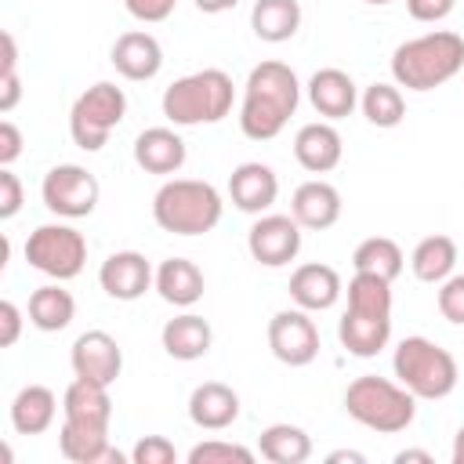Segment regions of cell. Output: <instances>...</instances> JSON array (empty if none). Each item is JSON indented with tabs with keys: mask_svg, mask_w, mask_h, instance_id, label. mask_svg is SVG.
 I'll list each match as a JSON object with an SVG mask.
<instances>
[{
	"mask_svg": "<svg viewBox=\"0 0 464 464\" xmlns=\"http://www.w3.org/2000/svg\"><path fill=\"white\" fill-rule=\"evenodd\" d=\"M301 102V80L286 62H261L250 69L239 102V130L250 141H272L283 134Z\"/></svg>",
	"mask_w": 464,
	"mask_h": 464,
	"instance_id": "obj_1",
	"label": "cell"
},
{
	"mask_svg": "<svg viewBox=\"0 0 464 464\" xmlns=\"http://www.w3.org/2000/svg\"><path fill=\"white\" fill-rule=\"evenodd\" d=\"M464 69V36L431 29L392 51V80L406 91H435Z\"/></svg>",
	"mask_w": 464,
	"mask_h": 464,
	"instance_id": "obj_2",
	"label": "cell"
},
{
	"mask_svg": "<svg viewBox=\"0 0 464 464\" xmlns=\"http://www.w3.org/2000/svg\"><path fill=\"white\" fill-rule=\"evenodd\" d=\"M221 214V192L199 178H170L152 196V218L170 236H207L210 228H218Z\"/></svg>",
	"mask_w": 464,
	"mask_h": 464,
	"instance_id": "obj_3",
	"label": "cell"
},
{
	"mask_svg": "<svg viewBox=\"0 0 464 464\" xmlns=\"http://www.w3.org/2000/svg\"><path fill=\"white\" fill-rule=\"evenodd\" d=\"M236 83L225 69H199L181 80H174L163 91V116L174 127H199V123H221L232 112Z\"/></svg>",
	"mask_w": 464,
	"mask_h": 464,
	"instance_id": "obj_4",
	"label": "cell"
},
{
	"mask_svg": "<svg viewBox=\"0 0 464 464\" xmlns=\"http://www.w3.org/2000/svg\"><path fill=\"white\" fill-rule=\"evenodd\" d=\"M344 413L377 435H395L413 424L417 395L410 388H402L399 381L362 373L344 388Z\"/></svg>",
	"mask_w": 464,
	"mask_h": 464,
	"instance_id": "obj_5",
	"label": "cell"
},
{
	"mask_svg": "<svg viewBox=\"0 0 464 464\" xmlns=\"http://www.w3.org/2000/svg\"><path fill=\"white\" fill-rule=\"evenodd\" d=\"M392 370H395V381L402 388H410L417 399H446L453 388H457V359L450 355V348H442L439 341L431 337H402L395 344V355H392Z\"/></svg>",
	"mask_w": 464,
	"mask_h": 464,
	"instance_id": "obj_6",
	"label": "cell"
},
{
	"mask_svg": "<svg viewBox=\"0 0 464 464\" xmlns=\"http://www.w3.org/2000/svg\"><path fill=\"white\" fill-rule=\"evenodd\" d=\"M127 116V94L123 87L109 83V80H98L94 87H87L72 109H69V134L76 141V149L83 152H98L109 134L123 123Z\"/></svg>",
	"mask_w": 464,
	"mask_h": 464,
	"instance_id": "obj_7",
	"label": "cell"
},
{
	"mask_svg": "<svg viewBox=\"0 0 464 464\" xmlns=\"http://www.w3.org/2000/svg\"><path fill=\"white\" fill-rule=\"evenodd\" d=\"M25 261L29 268L65 283L76 279L87 265V239L83 232H76L72 225L51 221V225H36L25 239Z\"/></svg>",
	"mask_w": 464,
	"mask_h": 464,
	"instance_id": "obj_8",
	"label": "cell"
},
{
	"mask_svg": "<svg viewBox=\"0 0 464 464\" xmlns=\"http://www.w3.org/2000/svg\"><path fill=\"white\" fill-rule=\"evenodd\" d=\"M40 196H44V207L65 221H76V218H87L94 214L98 207V196H102V185L98 178L80 167V163H58L44 174L40 181Z\"/></svg>",
	"mask_w": 464,
	"mask_h": 464,
	"instance_id": "obj_9",
	"label": "cell"
},
{
	"mask_svg": "<svg viewBox=\"0 0 464 464\" xmlns=\"http://www.w3.org/2000/svg\"><path fill=\"white\" fill-rule=\"evenodd\" d=\"M246 250L265 268H283L301 254V225L294 214H257L246 232Z\"/></svg>",
	"mask_w": 464,
	"mask_h": 464,
	"instance_id": "obj_10",
	"label": "cell"
},
{
	"mask_svg": "<svg viewBox=\"0 0 464 464\" xmlns=\"http://www.w3.org/2000/svg\"><path fill=\"white\" fill-rule=\"evenodd\" d=\"M268 348L286 366H308L319 355V330L304 308H283L268 319Z\"/></svg>",
	"mask_w": 464,
	"mask_h": 464,
	"instance_id": "obj_11",
	"label": "cell"
},
{
	"mask_svg": "<svg viewBox=\"0 0 464 464\" xmlns=\"http://www.w3.org/2000/svg\"><path fill=\"white\" fill-rule=\"evenodd\" d=\"M69 362H72V373H76V377L112 388L116 377H120V370H123V348H120V341H116L112 334H105V330H83V334L72 341Z\"/></svg>",
	"mask_w": 464,
	"mask_h": 464,
	"instance_id": "obj_12",
	"label": "cell"
},
{
	"mask_svg": "<svg viewBox=\"0 0 464 464\" xmlns=\"http://www.w3.org/2000/svg\"><path fill=\"white\" fill-rule=\"evenodd\" d=\"M98 283L112 301H138L145 297V290L156 283V268L149 265L145 254L138 250H116L102 261L98 268Z\"/></svg>",
	"mask_w": 464,
	"mask_h": 464,
	"instance_id": "obj_13",
	"label": "cell"
},
{
	"mask_svg": "<svg viewBox=\"0 0 464 464\" xmlns=\"http://www.w3.org/2000/svg\"><path fill=\"white\" fill-rule=\"evenodd\" d=\"M109 62L112 69L123 76V80H152L160 69H163V47L152 33L145 29H130V33H120L112 51H109Z\"/></svg>",
	"mask_w": 464,
	"mask_h": 464,
	"instance_id": "obj_14",
	"label": "cell"
},
{
	"mask_svg": "<svg viewBox=\"0 0 464 464\" xmlns=\"http://www.w3.org/2000/svg\"><path fill=\"white\" fill-rule=\"evenodd\" d=\"M279 196V178L268 163L246 160L228 174V199L243 214H265Z\"/></svg>",
	"mask_w": 464,
	"mask_h": 464,
	"instance_id": "obj_15",
	"label": "cell"
},
{
	"mask_svg": "<svg viewBox=\"0 0 464 464\" xmlns=\"http://www.w3.org/2000/svg\"><path fill=\"white\" fill-rule=\"evenodd\" d=\"M188 420L203 431H225L239 420V392L225 381H203L188 395Z\"/></svg>",
	"mask_w": 464,
	"mask_h": 464,
	"instance_id": "obj_16",
	"label": "cell"
},
{
	"mask_svg": "<svg viewBox=\"0 0 464 464\" xmlns=\"http://www.w3.org/2000/svg\"><path fill=\"white\" fill-rule=\"evenodd\" d=\"M341 294H344V283H341L337 268H330L323 261L297 265L290 276V297L304 312H326L341 301Z\"/></svg>",
	"mask_w": 464,
	"mask_h": 464,
	"instance_id": "obj_17",
	"label": "cell"
},
{
	"mask_svg": "<svg viewBox=\"0 0 464 464\" xmlns=\"http://www.w3.org/2000/svg\"><path fill=\"white\" fill-rule=\"evenodd\" d=\"M304 91H308L312 109H315L319 116H326V120H344V116H352V109L359 105V87H355V80H352L344 69H334V65L315 69Z\"/></svg>",
	"mask_w": 464,
	"mask_h": 464,
	"instance_id": "obj_18",
	"label": "cell"
},
{
	"mask_svg": "<svg viewBox=\"0 0 464 464\" xmlns=\"http://www.w3.org/2000/svg\"><path fill=\"white\" fill-rule=\"evenodd\" d=\"M344 156V141L337 134V127L330 120H315V123H304L297 134H294V160L308 170V174H326L341 163Z\"/></svg>",
	"mask_w": 464,
	"mask_h": 464,
	"instance_id": "obj_19",
	"label": "cell"
},
{
	"mask_svg": "<svg viewBox=\"0 0 464 464\" xmlns=\"http://www.w3.org/2000/svg\"><path fill=\"white\" fill-rule=\"evenodd\" d=\"M185 141L174 127H145L134 138V163L145 174H178L185 167Z\"/></svg>",
	"mask_w": 464,
	"mask_h": 464,
	"instance_id": "obj_20",
	"label": "cell"
},
{
	"mask_svg": "<svg viewBox=\"0 0 464 464\" xmlns=\"http://www.w3.org/2000/svg\"><path fill=\"white\" fill-rule=\"evenodd\" d=\"M290 214H294V221H297L301 228L323 232V228L337 225V218H341V192H337L330 181L312 178V181H304V185L294 188Z\"/></svg>",
	"mask_w": 464,
	"mask_h": 464,
	"instance_id": "obj_21",
	"label": "cell"
},
{
	"mask_svg": "<svg viewBox=\"0 0 464 464\" xmlns=\"http://www.w3.org/2000/svg\"><path fill=\"white\" fill-rule=\"evenodd\" d=\"M337 337L348 348V355L355 359H373L381 355V348H388L392 341V315H373V312H355L344 308L341 323H337Z\"/></svg>",
	"mask_w": 464,
	"mask_h": 464,
	"instance_id": "obj_22",
	"label": "cell"
},
{
	"mask_svg": "<svg viewBox=\"0 0 464 464\" xmlns=\"http://www.w3.org/2000/svg\"><path fill=\"white\" fill-rule=\"evenodd\" d=\"M62 413H65V420L76 424V428L109 431V420H112V399H109V388L76 377V381L65 388V395H62Z\"/></svg>",
	"mask_w": 464,
	"mask_h": 464,
	"instance_id": "obj_23",
	"label": "cell"
},
{
	"mask_svg": "<svg viewBox=\"0 0 464 464\" xmlns=\"http://www.w3.org/2000/svg\"><path fill=\"white\" fill-rule=\"evenodd\" d=\"M160 341H163V352L170 359H181V362H192V359H203L214 344V330L203 315L196 312H181L174 319L163 323L160 330Z\"/></svg>",
	"mask_w": 464,
	"mask_h": 464,
	"instance_id": "obj_24",
	"label": "cell"
},
{
	"mask_svg": "<svg viewBox=\"0 0 464 464\" xmlns=\"http://www.w3.org/2000/svg\"><path fill=\"white\" fill-rule=\"evenodd\" d=\"M152 286H156V294H160L167 304H174V308H192V304L203 297L207 279H203V272H199L196 261H188V257H167V261H160Z\"/></svg>",
	"mask_w": 464,
	"mask_h": 464,
	"instance_id": "obj_25",
	"label": "cell"
},
{
	"mask_svg": "<svg viewBox=\"0 0 464 464\" xmlns=\"http://www.w3.org/2000/svg\"><path fill=\"white\" fill-rule=\"evenodd\" d=\"M58 417V395L47 384H25L11 402V428L18 435H44Z\"/></svg>",
	"mask_w": 464,
	"mask_h": 464,
	"instance_id": "obj_26",
	"label": "cell"
},
{
	"mask_svg": "<svg viewBox=\"0 0 464 464\" xmlns=\"http://www.w3.org/2000/svg\"><path fill=\"white\" fill-rule=\"evenodd\" d=\"M58 450L72 464H123V453L112 450L109 431L76 428L69 420H62V428H58Z\"/></svg>",
	"mask_w": 464,
	"mask_h": 464,
	"instance_id": "obj_27",
	"label": "cell"
},
{
	"mask_svg": "<svg viewBox=\"0 0 464 464\" xmlns=\"http://www.w3.org/2000/svg\"><path fill=\"white\" fill-rule=\"evenodd\" d=\"M76 319V297L54 279L29 294V323L44 334H58Z\"/></svg>",
	"mask_w": 464,
	"mask_h": 464,
	"instance_id": "obj_28",
	"label": "cell"
},
{
	"mask_svg": "<svg viewBox=\"0 0 464 464\" xmlns=\"http://www.w3.org/2000/svg\"><path fill=\"white\" fill-rule=\"evenodd\" d=\"M250 29L265 44H283L301 29V4L297 0H257L250 7Z\"/></svg>",
	"mask_w": 464,
	"mask_h": 464,
	"instance_id": "obj_29",
	"label": "cell"
},
{
	"mask_svg": "<svg viewBox=\"0 0 464 464\" xmlns=\"http://www.w3.org/2000/svg\"><path fill=\"white\" fill-rule=\"evenodd\" d=\"M257 453L272 464H304L312 457V435L297 424L279 420L257 435Z\"/></svg>",
	"mask_w": 464,
	"mask_h": 464,
	"instance_id": "obj_30",
	"label": "cell"
},
{
	"mask_svg": "<svg viewBox=\"0 0 464 464\" xmlns=\"http://www.w3.org/2000/svg\"><path fill=\"white\" fill-rule=\"evenodd\" d=\"M410 268H413V276L420 279V283H431V286H439L442 279H450L453 276V268H457V243L450 239V236H424L417 246H413V254H410Z\"/></svg>",
	"mask_w": 464,
	"mask_h": 464,
	"instance_id": "obj_31",
	"label": "cell"
},
{
	"mask_svg": "<svg viewBox=\"0 0 464 464\" xmlns=\"http://www.w3.org/2000/svg\"><path fill=\"white\" fill-rule=\"evenodd\" d=\"M352 268L355 272H370V276H381L388 283H395L406 268V257H402V246L388 236H370L355 246L352 254Z\"/></svg>",
	"mask_w": 464,
	"mask_h": 464,
	"instance_id": "obj_32",
	"label": "cell"
},
{
	"mask_svg": "<svg viewBox=\"0 0 464 464\" xmlns=\"http://www.w3.org/2000/svg\"><path fill=\"white\" fill-rule=\"evenodd\" d=\"M359 109H362V116H366L373 127L388 130V127H399V123H402V116H406V98H402L399 83L377 80V83H370V87L359 94Z\"/></svg>",
	"mask_w": 464,
	"mask_h": 464,
	"instance_id": "obj_33",
	"label": "cell"
},
{
	"mask_svg": "<svg viewBox=\"0 0 464 464\" xmlns=\"http://www.w3.org/2000/svg\"><path fill=\"white\" fill-rule=\"evenodd\" d=\"M254 464V450L239 446V442H225V439H207L199 446L188 450V464Z\"/></svg>",
	"mask_w": 464,
	"mask_h": 464,
	"instance_id": "obj_34",
	"label": "cell"
},
{
	"mask_svg": "<svg viewBox=\"0 0 464 464\" xmlns=\"http://www.w3.org/2000/svg\"><path fill=\"white\" fill-rule=\"evenodd\" d=\"M435 304H439V312H442V319H446V323L464 326V272H460V276L453 272L450 279H442V283H439Z\"/></svg>",
	"mask_w": 464,
	"mask_h": 464,
	"instance_id": "obj_35",
	"label": "cell"
},
{
	"mask_svg": "<svg viewBox=\"0 0 464 464\" xmlns=\"http://www.w3.org/2000/svg\"><path fill=\"white\" fill-rule=\"evenodd\" d=\"M174 460H178V450L163 435H145L130 450V464H174Z\"/></svg>",
	"mask_w": 464,
	"mask_h": 464,
	"instance_id": "obj_36",
	"label": "cell"
},
{
	"mask_svg": "<svg viewBox=\"0 0 464 464\" xmlns=\"http://www.w3.org/2000/svg\"><path fill=\"white\" fill-rule=\"evenodd\" d=\"M22 210V181L18 174H11V167L0 170V218L11 221Z\"/></svg>",
	"mask_w": 464,
	"mask_h": 464,
	"instance_id": "obj_37",
	"label": "cell"
},
{
	"mask_svg": "<svg viewBox=\"0 0 464 464\" xmlns=\"http://www.w3.org/2000/svg\"><path fill=\"white\" fill-rule=\"evenodd\" d=\"M123 7L138 22H163L178 7V0H123Z\"/></svg>",
	"mask_w": 464,
	"mask_h": 464,
	"instance_id": "obj_38",
	"label": "cell"
},
{
	"mask_svg": "<svg viewBox=\"0 0 464 464\" xmlns=\"http://www.w3.org/2000/svg\"><path fill=\"white\" fill-rule=\"evenodd\" d=\"M453 4L457 0H406V11L417 22H442L453 11Z\"/></svg>",
	"mask_w": 464,
	"mask_h": 464,
	"instance_id": "obj_39",
	"label": "cell"
},
{
	"mask_svg": "<svg viewBox=\"0 0 464 464\" xmlns=\"http://www.w3.org/2000/svg\"><path fill=\"white\" fill-rule=\"evenodd\" d=\"M0 344L4 348H11V344H18V334H22V308L14 304V301H0Z\"/></svg>",
	"mask_w": 464,
	"mask_h": 464,
	"instance_id": "obj_40",
	"label": "cell"
},
{
	"mask_svg": "<svg viewBox=\"0 0 464 464\" xmlns=\"http://www.w3.org/2000/svg\"><path fill=\"white\" fill-rule=\"evenodd\" d=\"M22 156V130L11 120H0V167H11Z\"/></svg>",
	"mask_w": 464,
	"mask_h": 464,
	"instance_id": "obj_41",
	"label": "cell"
},
{
	"mask_svg": "<svg viewBox=\"0 0 464 464\" xmlns=\"http://www.w3.org/2000/svg\"><path fill=\"white\" fill-rule=\"evenodd\" d=\"M22 98V80H18V69H7L0 72V112H11Z\"/></svg>",
	"mask_w": 464,
	"mask_h": 464,
	"instance_id": "obj_42",
	"label": "cell"
},
{
	"mask_svg": "<svg viewBox=\"0 0 464 464\" xmlns=\"http://www.w3.org/2000/svg\"><path fill=\"white\" fill-rule=\"evenodd\" d=\"M192 4H196L203 14H221V11H232L239 0H192Z\"/></svg>",
	"mask_w": 464,
	"mask_h": 464,
	"instance_id": "obj_43",
	"label": "cell"
},
{
	"mask_svg": "<svg viewBox=\"0 0 464 464\" xmlns=\"http://www.w3.org/2000/svg\"><path fill=\"white\" fill-rule=\"evenodd\" d=\"M406 460H420V464H431V453H428V450H402V453H395V464H406Z\"/></svg>",
	"mask_w": 464,
	"mask_h": 464,
	"instance_id": "obj_44",
	"label": "cell"
},
{
	"mask_svg": "<svg viewBox=\"0 0 464 464\" xmlns=\"http://www.w3.org/2000/svg\"><path fill=\"white\" fill-rule=\"evenodd\" d=\"M326 460H330V464H341V460H352V464H362V453H355V450H337V453H330Z\"/></svg>",
	"mask_w": 464,
	"mask_h": 464,
	"instance_id": "obj_45",
	"label": "cell"
},
{
	"mask_svg": "<svg viewBox=\"0 0 464 464\" xmlns=\"http://www.w3.org/2000/svg\"><path fill=\"white\" fill-rule=\"evenodd\" d=\"M453 464H464V424L457 428V435H453Z\"/></svg>",
	"mask_w": 464,
	"mask_h": 464,
	"instance_id": "obj_46",
	"label": "cell"
},
{
	"mask_svg": "<svg viewBox=\"0 0 464 464\" xmlns=\"http://www.w3.org/2000/svg\"><path fill=\"white\" fill-rule=\"evenodd\" d=\"M362 4H392V0H362Z\"/></svg>",
	"mask_w": 464,
	"mask_h": 464,
	"instance_id": "obj_47",
	"label": "cell"
}]
</instances>
